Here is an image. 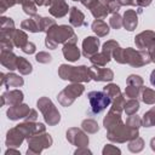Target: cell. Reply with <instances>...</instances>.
Instances as JSON below:
<instances>
[{"label":"cell","mask_w":155,"mask_h":155,"mask_svg":"<svg viewBox=\"0 0 155 155\" xmlns=\"http://www.w3.org/2000/svg\"><path fill=\"white\" fill-rule=\"evenodd\" d=\"M88 99L91 103V110L94 114H98L102 110H104L110 103V97L103 92H90Z\"/></svg>","instance_id":"cell-3"},{"label":"cell","mask_w":155,"mask_h":155,"mask_svg":"<svg viewBox=\"0 0 155 155\" xmlns=\"http://www.w3.org/2000/svg\"><path fill=\"white\" fill-rule=\"evenodd\" d=\"M92 78H94L96 80H102V81L111 80L113 79V73L108 69H97V74L92 73Z\"/></svg>","instance_id":"cell-15"},{"label":"cell","mask_w":155,"mask_h":155,"mask_svg":"<svg viewBox=\"0 0 155 155\" xmlns=\"http://www.w3.org/2000/svg\"><path fill=\"white\" fill-rule=\"evenodd\" d=\"M59 75L62 76V79H69L73 81H78V80H84V81H88L90 78H92V69H87L86 67H67V65H62L59 69Z\"/></svg>","instance_id":"cell-1"},{"label":"cell","mask_w":155,"mask_h":155,"mask_svg":"<svg viewBox=\"0 0 155 155\" xmlns=\"http://www.w3.org/2000/svg\"><path fill=\"white\" fill-rule=\"evenodd\" d=\"M36 61L38 62H42V63H47L51 61V56L45 53V52H41L39 54H36Z\"/></svg>","instance_id":"cell-23"},{"label":"cell","mask_w":155,"mask_h":155,"mask_svg":"<svg viewBox=\"0 0 155 155\" xmlns=\"http://www.w3.org/2000/svg\"><path fill=\"white\" fill-rule=\"evenodd\" d=\"M104 91H105V93H107L109 97L119 94V87H117L116 85H109V86H107V87L104 88Z\"/></svg>","instance_id":"cell-21"},{"label":"cell","mask_w":155,"mask_h":155,"mask_svg":"<svg viewBox=\"0 0 155 155\" xmlns=\"http://www.w3.org/2000/svg\"><path fill=\"white\" fill-rule=\"evenodd\" d=\"M35 2L39 5H47L50 2V0H35Z\"/></svg>","instance_id":"cell-27"},{"label":"cell","mask_w":155,"mask_h":155,"mask_svg":"<svg viewBox=\"0 0 155 155\" xmlns=\"http://www.w3.org/2000/svg\"><path fill=\"white\" fill-rule=\"evenodd\" d=\"M17 69H18L22 74H29V73L31 71V65H30V63H29L27 59L19 57V58L17 59Z\"/></svg>","instance_id":"cell-16"},{"label":"cell","mask_w":155,"mask_h":155,"mask_svg":"<svg viewBox=\"0 0 155 155\" xmlns=\"http://www.w3.org/2000/svg\"><path fill=\"white\" fill-rule=\"evenodd\" d=\"M12 40L15 41V45H16V46H19V47H22V48L28 44V41H27V35H25L23 31H21V30H15V36H13Z\"/></svg>","instance_id":"cell-13"},{"label":"cell","mask_w":155,"mask_h":155,"mask_svg":"<svg viewBox=\"0 0 155 155\" xmlns=\"http://www.w3.org/2000/svg\"><path fill=\"white\" fill-rule=\"evenodd\" d=\"M151 57H153V61H155V46L151 50Z\"/></svg>","instance_id":"cell-29"},{"label":"cell","mask_w":155,"mask_h":155,"mask_svg":"<svg viewBox=\"0 0 155 155\" xmlns=\"http://www.w3.org/2000/svg\"><path fill=\"white\" fill-rule=\"evenodd\" d=\"M34 50H35V46H34V44H31V42H28V44L23 47V51L27 52V53H33Z\"/></svg>","instance_id":"cell-26"},{"label":"cell","mask_w":155,"mask_h":155,"mask_svg":"<svg viewBox=\"0 0 155 155\" xmlns=\"http://www.w3.org/2000/svg\"><path fill=\"white\" fill-rule=\"evenodd\" d=\"M98 39L96 38H86V40L84 41V54L86 57H90L92 54H94L97 52L98 48Z\"/></svg>","instance_id":"cell-6"},{"label":"cell","mask_w":155,"mask_h":155,"mask_svg":"<svg viewBox=\"0 0 155 155\" xmlns=\"http://www.w3.org/2000/svg\"><path fill=\"white\" fill-rule=\"evenodd\" d=\"M70 23L75 27H79L84 23V15L78 11L75 7L71 8V12H70Z\"/></svg>","instance_id":"cell-12"},{"label":"cell","mask_w":155,"mask_h":155,"mask_svg":"<svg viewBox=\"0 0 155 155\" xmlns=\"http://www.w3.org/2000/svg\"><path fill=\"white\" fill-rule=\"evenodd\" d=\"M91 61H92V63H97V64H101L102 65V64L109 62V53L108 52H103V53H101L98 56L92 57Z\"/></svg>","instance_id":"cell-17"},{"label":"cell","mask_w":155,"mask_h":155,"mask_svg":"<svg viewBox=\"0 0 155 155\" xmlns=\"http://www.w3.org/2000/svg\"><path fill=\"white\" fill-rule=\"evenodd\" d=\"M126 108H125V110L128 113V114H132V113H134V111H137L138 110V102L137 101H130L126 105H125Z\"/></svg>","instance_id":"cell-20"},{"label":"cell","mask_w":155,"mask_h":155,"mask_svg":"<svg viewBox=\"0 0 155 155\" xmlns=\"http://www.w3.org/2000/svg\"><path fill=\"white\" fill-rule=\"evenodd\" d=\"M74 42L75 41H73L71 44L68 42V45H65L64 48H63V53H64L65 58L69 59V61H76V59H79V56H80L79 50L76 48V46L74 45Z\"/></svg>","instance_id":"cell-9"},{"label":"cell","mask_w":155,"mask_h":155,"mask_svg":"<svg viewBox=\"0 0 155 155\" xmlns=\"http://www.w3.org/2000/svg\"><path fill=\"white\" fill-rule=\"evenodd\" d=\"M51 10L50 12L56 17H62L68 12V5L64 0H51Z\"/></svg>","instance_id":"cell-4"},{"label":"cell","mask_w":155,"mask_h":155,"mask_svg":"<svg viewBox=\"0 0 155 155\" xmlns=\"http://www.w3.org/2000/svg\"><path fill=\"white\" fill-rule=\"evenodd\" d=\"M29 113H30V109L24 104L23 105H12L7 110V116H8V119L16 120L18 117H24Z\"/></svg>","instance_id":"cell-5"},{"label":"cell","mask_w":155,"mask_h":155,"mask_svg":"<svg viewBox=\"0 0 155 155\" xmlns=\"http://www.w3.org/2000/svg\"><path fill=\"white\" fill-rule=\"evenodd\" d=\"M110 24L114 27V28H120L121 27V19H120V16L116 15V16H113L111 19H110Z\"/></svg>","instance_id":"cell-24"},{"label":"cell","mask_w":155,"mask_h":155,"mask_svg":"<svg viewBox=\"0 0 155 155\" xmlns=\"http://www.w3.org/2000/svg\"><path fill=\"white\" fill-rule=\"evenodd\" d=\"M124 25L128 29V30H133V28L137 25V16L134 15L133 11H127L125 13V22Z\"/></svg>","instance_id":"cell-11"},{"label":"cell","mask_w":155,"mask_h":155,"mask_svg":"<svg viewBox=\"0 0 155 155\" xmlns=\"http://www.w3.org/2000/svg\"><path fill=\"white\" fill-rule=\"evenodd\" d=\"M2 84H6L7 87H17L23 85V79L15 74H8L6 78H2Z\"/></svg>","instance_id":"cell-10"},{"label":"cell","mask_w":155,"mask_h":155,"mask_svg":"<svg viewBox=\"0 0 155 155\" xmlns=\"http://www.w3.org/2000/svg\"><path fill=\"white\" fill-rule=\"evenodd\" d=\"M17 57L12 54L10 51H1V63L7 69H16L17 68Z\"/></svg>","instance_id":"cell-7"},{"label":"cell","mask_w":155,"mask_h":155,"mask_svg":"<svg viewBox=\"0 0 155 155\" xmlns=\"http://www.w3.org/2000/svg\"><path fill=\"white\" fill-rule=\"evenodd\" d=\"M70 35H73V31L67 25H61V27H56V28H52L47 35V39H46V45L51 48H54L58 42H62L64 41L65 39H68Z\"/></svg>","instance_id":"cell-2"},{"label":"cell","mask_w":155,"mask_h":155,"mask_svg":"<svg viewBox=\"0 0 155 155\" xmlns=\"http://www.w3.org/2000/svg\"><path fill=\"white\" fill-rule=\"evenodd\" d=\"M15 2H17V1L16 0H1V11L2 12L6 11V8L10 7V6H12Z\"/></svg>","instance_id":"cell-25"},{"label":"cell","mask_w":155,"mask_h":155,"mask_svg":"<svg viewBox=\"0 0 155 155\" xmlns=\"http://www.w3.org/2000/svg\"><path fill=\"white\" fill-rule=\"evenodd\" d=\"M150 82L153 86H155V70L151 73V76H150Z\"/></svg>","instance_id":"cell-28"},{"label":"cell","mask_w":155,"mask_h":155,"mask_svg":"<svg viewBox=\"0 0 155 155\" xmlns=\"http://www.w3.org/2000/svg\"><path fill=\"white\" fill-rule=\"evenodd\" d=\"M23 98V94L21 91H11V92H6L2 94V104L8 103L10 105H15L17 103H19Z\"/></svg>","instance_id":"cell-8"},{"label":"cell","mask_w":155,"mask_h":155,"mask_svg":"<svg viewBox=\"0 0 155 155\" xmlns=\"http://www.w3.org/2000/svg\"><path fill=\"white\" fill-rule=\"evenodd\" d=\"M23 8H24V11H25L27 13H29V15H34V13H35V6H34L30 1L24 2V4H23Z\"/></svg>","instance_id":"cell-22"},{"label":"cell","mask_w":155,"mask_h":155,"mask_svg":"<svg viewBox=\"0 0 155 155\" xmlns=\"http://www.w3.org/2000/svg\"><path fill=\"white\" fill-rule=\"evenodd\" d=\"M92 28H93V31L97 33V34L101 35V36L108 34V31H109L108 25H107L104 22H102V21H96V22H93Z\"/></svg>","instance_id":"cell-14"},{"label":"cell","mask_w":155,"mask_h":155,"mask_svg":"<svg viewBox=\"0 0 155 155\" xmlns=\"http://www.w3.org/2000/svg\"><path fill=\"white\" fill-rule=\"evenodd\" d=\"M143 101L147 103H154L155 102V92L149 88H145L143 92Z\"/></svg>","instance_id":"cell-19"},{"label":"cell","mask_w":155,"mask_h":155,"mask_svg":"<svg viewBox=\"0 0 155 155\" xmlns=\"http://www.w3.org/2000/svg\"><path fill=\"white\" fill-rule=\"evenodd\" d=\"M22 28H23V29H28V30H30V31H38V30H40L39 27L36 25V22L33 21V19H27V21H24V22L22 23Z\"/></svg>","instance_id":"cell-18"}]
</instances>
